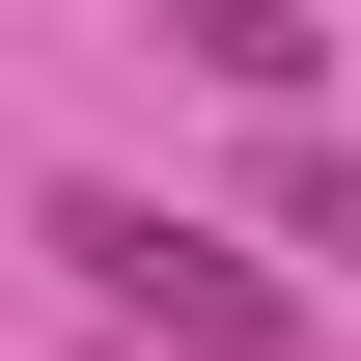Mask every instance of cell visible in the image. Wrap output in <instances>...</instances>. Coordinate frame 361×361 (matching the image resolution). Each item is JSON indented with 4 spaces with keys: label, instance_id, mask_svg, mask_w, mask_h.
<instances>
[{
    "label": "cell",
    "instance_id": "2",
    "mask_svg": "<svg viewBox=\"0 0 361 361\" xmlns=\"http://www.w3.org/2000/svg\"><path fill=\"white\" fill-rule=\"evenodd\" d=\"M139 28H167V56H195V84H250V111H306V56H334V28H306V0H139Z\"/></svg>",
    "mask_w": 361,
    "mask_h": 361
},
{
    "label": "cell",
    "instance_id": "1",
    "mask_svg": "<svg viewBox=\"0 0 361 361\" xmlns=\"http://www.w3.org/2000/svg\"><path fill=\"white\" fill-rule=\"evenodd\" d=\"M28 250L111 306V361H306V278L223 250V223H167V195H111V167H56V195H28Z\"/></svg>",
    "mask_w": 361,
    "mask_h": 361
},
{
    "label": "cell",
    "instance_id": "3",
    "mask_svg": "<svg viewBox=\"0 0 361 361\" xmlns=\"http://www.w3.org/2000/svg\"><path fill=\"white\" fill-rule=\"evenodd\" d=\"M250 195H278V250H334V278H361V139H306V111H278V167H250Z\"/></svg>",
    "mask_w": 361,
    "mask_h": 361
}]
</instances>
